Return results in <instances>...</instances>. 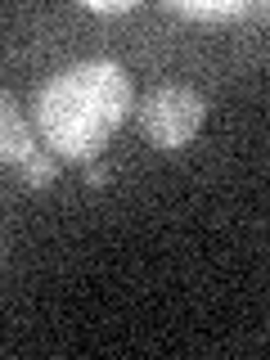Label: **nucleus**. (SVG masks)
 Returning a JSON list of instances; mask_svg holds the SVG:
<instances>
[{
  "instance_id": "1",
  "label": "nucleus",
  "mask_w": 270,
  "mask_h": 360,
  "mask_svg": "<svg viewBox=\"0 0 270 360\" xmlns=\"http://www.w3.org/2000/svg\"><path fill=\"white\" fill-rule=\"evenodd\" d=\"M135 104L131 77L112 59H86L63 68L37 95V131L54 158L95 162L99 149L122 131Z\"/></svg>"
},
{
  "instance_id": "2",
  "label": "nucleus",
  "mask_w": 270,
  "mask_h": 360,
  "mask_svg": "<svg viewBox=\"0 0 270 360\" xmlns=\"http://www.w3.org/2000/svg\"><path fill=\"white\" fill-rule=\"evenodd\" d=\"M202 117H207V104H202V95L185 82L158 86L153 95H144V108H140V127H144L153 149H185L198 135Z\"/></svg>"
},
{
  "instance_id": "3",
  "label": "nucleus",
  "mask_w": 270,
  "mask_h": 360,
  "mask_svg": "<svg viewBox=\"0 0 270 360\" xmlns=\"http://www.w3.org/2000/svg\"><path fill=\"white\" fill-rule=\"evenodd\" d=\"M32 149H37V131L27 112L9 90H0V167H18Z\"/></svg>"
},
{
  "instance_id": "4",
  "label": "nucleus",
  "mask_w": 270,
  "mask_h": 360,
  "mask_svg": "<svg viewBox=\"0 0 270 360\" xmlns=\"http://www.w3.org/2000/svg\"><path fill=\"white\" fill-rule=\"evenodd\" d=\"M172 14L198 18V22H225V18H243V14H266V5H248V0H172Z\"/></svg>"
},
{
  "instance_id": "5",
  "label": "nucleus",
  "mask_w": 270,
  "mask_h": 360,
  "mask_svg": "<svg viewBox=\"0 0 270 360\" xmlns=\"http://www.w3.org/2000/svg\"><path fill=\"white\" fill-rule=\"evenodd\" d=\"M18 172H22V185L27 189H50L54 180H59V158H54L50 149H32L18 162Z\"/></svg>"
},
{
  "instance_id": "6",
  "label": "nucleus",
  "mask_w": 270,
  "mask_h": 360,
  "mask_svg": "<svg viewBox=\"0 0 270 360\" xmlns=\"http://www.w3.org/2000/svg\"><path fill=\"white\" fill-rule=\"evenodd\" d=\"M86 9H90V14H131L135 5H131V0H90Z\"/></svg>"
},
{
  "instance_id": "7",
  "label": "nucleus",
  "mask_w": 270,
  "mask_h": 360,
  "mask_svg": "<svg viewBox=\"0 0 270 360\" xmlns=\"http://www.w3.org/2000/svg\"><path fill=\"white\" fill-rule=\"evenodd\" d=\"M86 185H108V167H99V162H90V172H86Z\"/></svg>"
}]
</instances>
